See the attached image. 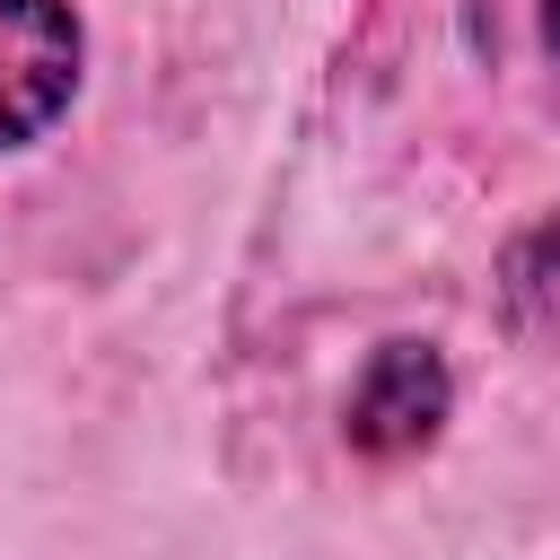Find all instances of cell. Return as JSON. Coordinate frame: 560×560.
<instances>
[{"instance_id": "obj_1", "label": "cell", "mask_w": 560, "mask_h": 560, "mask_svg": "<svg viewBox=\"0 0 560 560\" xmlns=\"http://www.w3.org/2000/svg\"><path fill=\"white\" fill-rule=\"evenodd\" d=\"M88 70V35L70 0H0V158L35 149Z\"/></svg>"}, {"instance_id": "obj_3", "label": "cell", "mask_w": 560, "mask_h": 560, "mask_svg": "<svg viewBox=\"0 0 560 560\" xmlns=\"http://www.w3.org/2000/svg\"><path fill=\"white\" fill-rule=\"evenodd\" d=\"M542 44H551V61H560V0H542Z\"/></svg>"}, {"instance_id": "obj_2", "label": "cell", "mask_w": 560, "mask_h": 560, "mask_svg": "<svg viewBox=\"0 0 560 560\" xmlns=\"http://www.w3.org/2000/svg\"><path fill=\"white\" fill-rule=\"evenodd\" d=\"M446 411H455L446 359H438L429 341H385V350L359 368V385H350L341 438H350L368 464H402V455H420V446L446 429Z\"/></svg>"}]
</instances>
